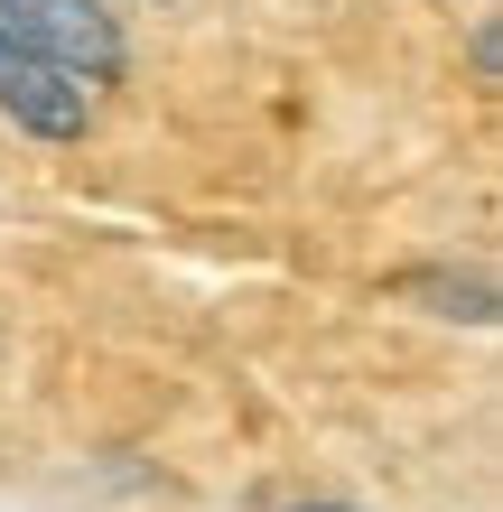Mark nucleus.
Segmentation results:
<instances>
[{
  "mask_svg": "<svg viewBox=\"0 0 503 512\" xmlns=\"http://www.w3.org/2000/svg\"><path fill=\"white\" fill-rule=\"evenodd\" d=\"M0 38L47 56L84 94H94V84H122V66H131V38H122V19H112L103 0H0Z\"/></svg>",
  "mask_w": 503,
  "mask_h": 512,
  "instance_id": "nucleus-1",
  "label": "nucleus"
},
{
  "mask_svg": "<svg viewBox=\"0 0 503 512\" xmlns=\"http://www.w3.org/2000/svg\"><path fill=\"white\" fill-rule=\"evenodd\" d=\"M0 112L28 131V140H84L94 131V94H84L75 75H56L47 56H28L0 38Z\"/></svg>",
  "mask_w": 503,
  "mask_h": 512,
  "instance_id": "nucleus-2",
  "label": "nucleus"
},
{
  "mask_svg": "<svg viewBox=\"0 0 503 512\" xmlns=\"http://www.w3.org/2000/svg\"><path fill=\"white\" fill-rule=\"evenodd\" d=\"M401 289H410V298H438L429 317H466V326H494V289H485V280H448V270H410Z\"/></svg>",
  "mask_w": 503,
  "mask_h": 512,
  "instance_id": "nucleus-3",
  "label": "nucleus"
},
{
  "mask_svg": "<svg viewBox=\"0 0 503 512\" xmlns=\"http://www.w3.org/2000/svg\"><path fill=\"white\" fill-rule=\"evenodd\" d=\"M503 75V38H494V28H476V84H494Z\"/></svg>",
  "mask_w": 503,
  "mask_h": 512,
  "instance_id": "nucleus-4",
  "label": "nucleus"
},
{
  "mask_svg": "<svg viewBox=\"0 0 503 512\" xmlns=\"http://www.w3.org/2000/svg\"><path fill=\"white\" fill-rule=\"evenodd\" d=\"M289 512H364V503H336V494H308V503H289Z\"/></svg>",
  "mask_w": 503,
  "mask_h": 512,
  "instance_id": "nucleus-5",
  "label": "nucleus"
},
{
  "mask_svg": "<svg viewBox=\"0 0 503 512\" xmlns=\"http://www.w3.org/2000/svg\"><path fill=\"white\" fill-rule=\"evenodd\" d=\"M159 10H168V0H159Z\"/></svg>",
  "mask_w": 503,
  "mask_h": 512,
  "instance_id": "nucleus-6",
  "label": "nucleus"
}]
</instances>
